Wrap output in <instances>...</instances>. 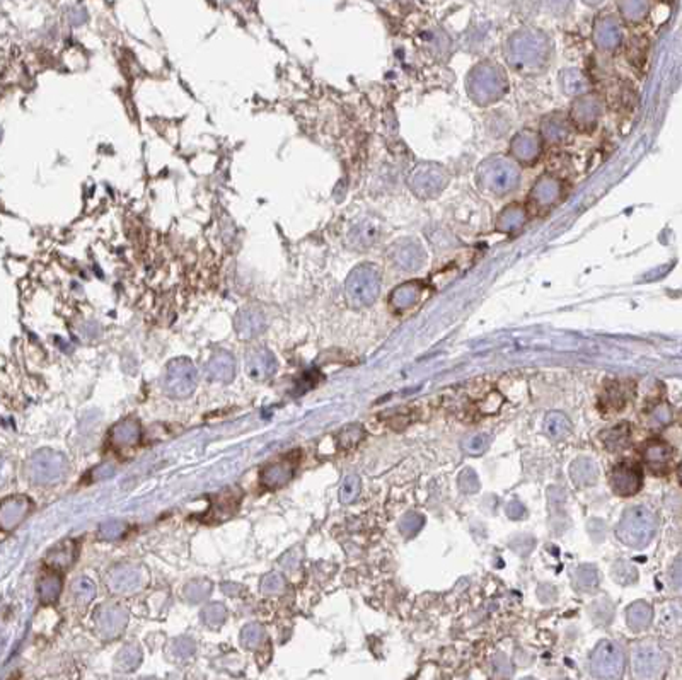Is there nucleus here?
Here are the masks:
<instances>
[{"instance_id": "f257e3e1", "label": "nucleus", "mask_w": 682, "mask_h": 680, "mask_svg": "<svg viewBox=\"0 0 682 680\" xmlns=\"http://www.w3.org/2000/svg\"><path fill=\"white\" fill-rule=\"evenodd\" d=\"M657 532V517L646 506H631L622 513L616 527V537L631 549H643Z\"/></svg>"}, {"instance_id": "f03ea898", "label": "nucleus", "mask_w": 682, "mask_h": 680, "mask_svg": "<svg viewBox=\"0 0 682 680\" xmlns=\"http://www.w3.org/2000/svg\"><path fill=\"white\" fill-rule=\"evenodd\" d=\"M69 473V461L64 454L52 449L34 452L27 462V474L36 485H53Z\"/></svg>"}, {"instance_id": "7ed1b4c3", "label": "nucleus", "mask_w": 682, "mask_h": 680, "mask_svg": "<svg viewBox=\"0 0 682 680\" xmlns=\"http://www.w3.org/2000/svg\"><path fill=\"white\" fill-rule=\"evenodd\" d=\"M198 373L190 359H174L167 363L162 389L172 399H186L197 389Z\"/></svg>"}, {"instance_id": "20e7f679", "label": "nucleus", "mask_w": 682, "mask_h": 680, "mask_svg": "<svg viewBox=\"0 0 682 680\" xmlns=\"http://www.w3.org/2000/svg\"><path fill=\"white\" fill-rule=\"evenodd\" d=\"M590 668L599 679H619L625 672V655L614 643L602 641L590 656Z\"/></svg>"}, {"instance_id": "39448f33", "label": "nucleus", "mask_w": 682, "mask_h": 680, "mask_svg": "<svg viewBox=\"0 0 682 680\" xmlns=\"http://www.w3.org/2000/svg\"><path fill=\"white\" fill-rule=\"evenodd\" d=\"M379 292L377 275L367 266L355 270L347 282V296L354 305H368Z\"/></svg>"}, {"instance_id": "423d86ee", "label": "nucleus", "mask_w": 682, "mask_h": 680, "mask_svg": "<svg viewBox=\"0 0 682 680\" xmlns=\"http://www.w3.org/2000/svg\"><path fill=\"white\" fill-rule=\"evenodd\" d=\"M633 667L638 677H658L667 667V658L655 644H641L633 653Z\"/></svg>"}, {"instance_id": "0eeeda50", "label": "nucleus", "mask_w": 682, "mask_h": 680, "mask_svg": "<svg viewBox=\"0 0 682 680\" xmlns=\"http://www.w3.org/2000/svg\"><path fill=\"white\" fill-rule=\"evenodd\" d=\"M94 620H96V626L101 634L108 636V638H115V636H120L127 627L128 611L118 604H106L97 609Z\"/></svg>"}, {"instance_id": "6e6552de", "label": "nucleus", "mask_w": 682, "mask_h": 680, "mask_svg": "<svg viewBox=\"0 0 682 680\" xmlns=\"http://www.w3.org/2000/svg\"><path fill=\"white\" fill-rule=\"evenodd\" d=\"M611 485L619 497H631L641 488V471L633 464H618L611 474Z\"/></svg>"}, {"instance_id": "1a4fd4ad", "label": "nucleus", "mask_w": 682, "mask_h": 680, "mask_svg": "<svg viewBox=\"0 0 682 680\" xmlns=\"http://www.w3.org/2000/svg\"><path fill=\"white\" fill-rule=\"evenodd\" d=\"M234 328L241 340H253L266 329V317L258 307H244L234 317Z\"/></svg>"}, {"instance_id": "9d476101", "label": "nucleus", "mask_w": 682, "mask_h": 680, "mask_svg": "<svg viewBox=\"0 0 682 680\" xmlns=\"http://www.w3.org/2000/svg\"><path fill=\"white\" fill-rule=\"evenodd\" d=\"M246 372L251 379L266 380L277 372V359L266 348H253L246 355Z\"/></svg>"}, {"instance_id": "9b49d317", "label": "nucleus", "mask_w": 682, "mask_h": 680, "mask_svg": "<svg viewBox=\"0 0 682 680\" xmlns=\"http://www.w3.org/2000/svg\"><path fill=\"white\" fill-rule=\"evenodd\" d=\"M31 510V500L26 497H11L0 508V525L6 532L13 530L26 518Z\"/></svg>"}, {"instance_id": "f8f14e48", "label": "nucleus", "mask_w": 682, "mask_h": 680, "mask_svg": "<svg viewBox=\"0 0 682 680\" xmlns=\"http://www.w3.org/2000/svg\"><path fill=\"white\" fill-rule=\"evenodd\" d=\"M207 377L214 382L229 384L236 377V360L230 353L217 352L205 365Z\"/></svg>"}, {"instance_id": "ddd939ff", "label": "nucleus", "mask_w": 682, "mask_h": 680, "mask_svg": "<svg viewBox=\"0 0 682 680\" xmlns=\"http://www.w3.org/2000/svg\"><path fill=\"white\" fill-rule=\"evenodd\" d=\"M142 581L139 568L132 564L116 566L108 576V587L115 593H128L133 592Z\"/></svg>"}, {"instance_id": "4468645a", "label": "nucleus", "mask_w": 682, "mask_h": 680, "mask_svg": "<svg viewBox=\"0 0 682 680\" xmlns=\"http://www.w3.org/2000/svg\"><path fill=\"white\" fill-rule=\"evenodd\" d=\"M293 476V464L292 462H275L268 464L261 469V485L268 490H278L284 488L285 485L292 479Z\"/></svg>"}, {"instance_id": "2eb2a0df", "label": "nucleus", "mask_w": 682, "mask_h": 680, "mask_svg": "<svg viewBox=\"0 0 682 680\" xmlns=\"http://www.w3.org/2000/svg\"><path fill=\"white\" fill-rule=\"evenodd\" d=\"M109 438H111L113 445L120 447V449L135 445L140 440V424L135 419H123L111 428Z\"/></svg>"}, {"instance_id": "dca6fc26", "label": "nucleus", "mask_w": 682, "mask_h": 680, "mask_svg": "<svg viewBox=\"0 0 682 680\" xmlns=\"http://www.w3.org/2000/svg\"><path fill=\"white\" fill-rule=\"evenodd\" d=\"M643 457H645L646 466H648L652 471H655V473H658V471H664L665 467L669 466L670 459H672V449H670L665 442L653 440V442H650L648 445L645 447V454H643Z\"/></svg>"}, {"instance_id": "f3484780", "label": "nucleus", "mask_w": 682, "mask_h": 680, "mask_svg": "<svg viewBox=\"0 0 682 680\" xmlns=\"http://www.w3.org/2000/svg\"><path fill=\"white\" fill-rule=\"evenodd\" d=\"M570 476L575 485L578 486L595 485L599 478L597 464L589 457H578L577 461H573V464H571Z\"/></svg>"}, {"instance_id": "a211bd4d", "label": "nucleus", "mask_w": 682, "mask_h": 680, "mask_svg": "<svg viewBox=\"0 0 682 680\" xmlns=\"http://www.w3.org/2000/svg\"><path fill=\"white\" fill-rule=\"evenodd\" d=\"M76 544L72 541H65L50 549L46 554V563L53 568H69L76 560Z\"/></svg>"}, {"instance_id": "6ab92c4d", "label": "nucleus", "mask_w": 682, "mask_h": 680, "mask_svg": "<svg viewBox=\"0 0 682 680\" xmlns=\"http://www.w3.org/2000/svg\"><path fill=\"white\" fill-rule=\"evenodd\" d=\"M626 617H628V626L633 631H641V629L650 626L653 612L648 604L643 602V600H638V602L629 605L628 611H626Z\"/></svg>"}, {"instance_id": "aec40b11", "label": "nucleus", "mask_w": 682, "mask_h": 680, "mask_svg": "<svg viewBox=\"0 0 682 680\" xmlns=\"http://www.w3.org/2000/svg\"><path fill=\"white\" fill-rule=\"evenodd\" d=\"M570 430H571V424L563 412H558V411L550 412V415L546 416V419H544V431H546V435L552 440L564 438V436L570 433Z\"/></svg>"}, {"instance_id": "412c9836", "label": "nucleus", "mask_w": 682, "mask_h": 680, "mask_svg": "<svg viewBox=\"0 0 682 680\" xmlns=\"http://www.w3.org/2000/svg\"><path fill=\"white\" fill-rule=\"evenodd\" d=\"M575 587L582 592H595L599 588V573L594 566L582 564L573 571Z\"/></svg>"}, {"instance_id": "4be33fe9", "label": "nucleus", "mask_w": 682, "mask_h": 680, "mask_svg": "<svg viewBox=\"0 0 682 680\" xmlns=\"http://www.w3.org/2000/svg\"><path fill=\"white\" fill-rule=\"evenodd\" d=\"M142 663V650L137 644H127L116 655L115 665L120 672H133Z\"/></svg>"}, {"instance_id": "5701e85b", "label": "nucleus", "mask_w": 682, "mask_h": 680, "mask_svg": "<svg viewBox=\"0 0 682 680\" xmlns=\"http://www.w3.org/2000/svg\"><path fill=\"white\" fill-rule=\"evenodd\" d=\"M629 440V426L628 423H621L616 424V426L609 428L602 433V442L604 445L607 447L609 450H619L628 443Z\"/></svg>"}, {"instance_id": "b1692460", "label": "nucleus", "mask_w": 682, "mask_h": 680, "mask_svg": "<svg viewBox=\"0 0 682 680\" xmlns=\"http://www.w3.org/2000/svg\"><path fill=\"white\" fill-rule=\"evenodd\" d=\"M38 592H40L41 600L45 604L55 602V600L60 597L62 592V578L57 575V573H48L40 580V587H38Z\"/></svg>"}, {"instance_id": "393cba45", "label": "nucleus", "mask_w": 682, "mask_h": 680, "mask_svg": "<svg viewBox=\"0 0 682 680\" xmlns=\"http://www.w3.org/2000/svg\"><path fill=\"white\" fill-rule=\"evenodd\" d=\"M266 639L265 627L260 624H248L241 631V644L246 650H258Z\"/></svg>"}, {"instance_id": "a878e982", "label": "nucleus", "mask_w": 682, "mask_h": 680, "mask_svg": "<svg viewBox=\"0 0 682 680\" xmlns=\"http://www.w3.org/2000/svg\"><path fill=\"white\" fill-rule=\"evenodd\" d=\"M72 592L77 602L81 605H88L91 604L94 597H96V585H94L92 580H89V578L85 576L77 578L72 585Z\"/></svg>"}, {"instance_id": "bb28decb", "label": "nucleus", "mask_w": 682, "mask_h": 680, "mask_svg": "<svg viewBox=\"0 0 682 680\" xmlns=\"http://www.w3.org/2000/svg\"><path fill=\"white\" fill-rule=\"evenodd\" d=\"M227 617V609L223 604H209L207 607H203L202 611V620L207 624V626L211 629L221 627L223 623H225Z\"/></svg>"}, {"instance_id": "cd10ccee", "label": "nucleus", "mask_w": 682, "mask_h": 680, "mask_svg": "<svg viewBox=\"0 0 682 680\" xmlns=\"http://www.w3.org/2000/svg\"><path fill=\"white\" fill-rule=\"evenodd\" d=\"M210 593H211V583L209 580H193L184 587V597L193 604H198L202 602V600L209 599Z\"/></svg>"}, {"instance_id": "c85d7f7f", "label": "nucleus", "mask_w": 682, "mask_h": 680, "mask_svg": "<svg viewBox=\"0 0 682 680\" xmlns=\"http://www.w3.org/2000/svg\"><path fill=\"white\" fill-rule=\"evenodd\" d=\"M359 493H360V478L359 476H355V474L347 476V478L343 479V483H341L340 501L345 503V505H348V503H352L356 497H359Z\"/></svg>"}, {"instance_id": "c756f323", "label": "nucleus", "mask_w": 682, "mask_h": 680, "mask_svg": "<svg viewBox=\"0 0 682 680\" xmlns=\"http://www.w3.org/2000/svg\"><path fill=\"white\" fill-rule=\"evenodd\" d=\"M285 585V576L280 575V573H268L261 578V592L266 593V595H277V593L284 592Z\"/></svg>"}, {"instance_id": "7c9ffc66", "label": "nucleus", "mask_w": 682, "mask_h": 680, "mask_svg": "<svg viewBox=\"0 0 682 680\" xmlns=\"http://www.w3.org/2000/svg\"><path fill=\"white\" fill-rule=\"evenodd\" d=\"M613 576H614V580L618 581V583L629 585V583H633V581H636L638 573H636V569H634L633 564L628 563V561L621 560V561H618L616 564H614Z\"/></svg>"}, {"instance_id": "2f4dec72", "label": "nucleus", "mask_w": 682, "mask_h": 680, "mask_svg": "<svg viewBox=\"0 0 682 680\" xmlns=\"http://www.w3.org/2000/svg\"><path fill=\"white\" fill-rule=\"evenodd\" d=\"M423 524H425V520H423L422 515L413 512L406 513L405 517L401 518V522H399V532H401L405 537H413L415 534L420 532Z\"/></svg>"}, {"instance_id": "473e14b6", "label": "nucleus", "mask_w": 682, "mask_h": 680, "mask_svg": "<svg viewBox=\"0 0 682 680\" xmlns=\"http://www.w3.org/2000/svg\"><path fill=\"white\" fill-rule=\"evenodd\" d=\"M195 650H197V644H195L193 639L179 638L176 639V641H172L169 653L172 655V658L174 660H186L195 653Z\"/></svg>"}, {"instance_id": "72a5a7b5", "label": "nucleus", "mask_w": 682, "mask_h": 680, "mask_svg": "<svg viewBox=\"0 0 682 680\" xmlns=\"http://www.w3.org/2000/svg\"><path fill=\"white\" fill-rule=\"evenodd\" d=\"M127 530V524L121 520H108L99 527V539L103 541H115L118 539Z\"/></svg>"}, {"instance_id": "f704fd0d", "label": "nucleus", "mask_w": 682, "mask_h": 680, "mask_svg": "<svg viewBox=\"0 0 682 680\" xmlns=\"http://www.w3.org/2000/svg\"><path fill=\"white\" fill-rule=\"evenodd\" d=\"M362 435L363 431L359 424H350V426H347L340 433V445L343 449H352V447H355L362 440Z\"/></svg>"}, {"instance_id": "c9c22d12", "label": "nucleus", "mask_w": 682, "mask_h": 680, "mask_svg": "<svg viewBox=\"0 0 682 680\" xmlns=\"http://www.w3.org/2000/svg\"><path fill=\"white\" fill-rule=\"evenodd\" d=\"M488 445H489V436L488 435L469 436V438L464 442L466 452H468V454H473V455L483 454V452L488 449Z\"/></svg>"}, {"instance_id": "e433bc0d", "label": "nucleus", "mask_w": 682, "mask_h": 680, "mask_svg": "<svg viewBox=\"0 0 682 680\" xmlns=\"http://www.w3.org/2000/svg\"><path fill=\"white\" fill-rule=\"evenodd\" d=\"M459 488L464 493H476V491H480V479H478V474L473 469L462 471L459 476Z\"/></svg>"}, {"instance_id": "4c0bfd02", "label": "nucleus", "mask_w": 682, "mask_h": 680, "mask_svg": "<svg viewBox=\"0 0 682 680\" xmlns=\"http://www.w3.org/2000/svg\"><path fill=\"white\" fill-rule=\"evenodd\" d=\"M670 419H672V411L669 410V406H658L652 412V422L655 424H669Z\"/></svg>"}, {"instance_id": "58836bf2", "label": "nucleus", "mask_w": 682, "mask_h": 680, "mask_svg": "<svg viewBox=\"0 0 682 680\" xmlns=\"http://www.w3.org/2000/svg\"><path fill=\"white\" fill-rule=\"evenodd\" d=\"M115 466L113 464H101V466H97L96 469L92 471V478L96 479V481H101V479H106V478H109V476H113L115 474Z\"/></svg>"}, {"instance_id": "ea45409f", "label": "nucleus", "mask_w": 682, "mask_h": 680, "mask_svg": "<svg viewBox=\"0 0 682 680\" xmlns=\"http://www.w3.org/2000/svg\"><path fill=\"white\" fill-rule=\"evenodd\" d=\"M505 512H507L508 518H512V520H519V518L524 517L525 510H524V505L520 501H510L507 505V510H505Z\"/></svg>"}, {"instance_id": "a19ab883", "label": "nucleus", "mask_w": 682, "mask_h": 680, "mask_svg": "<svg viewBox=\"0 0 682 680\" xmlns=\"http://www.w3.org/2000/svg\"><path fill=\"white\" fill-rule=\"evenodd\" d=\"M672 580H674V583H676V587L682 590V560H679L676 564H674Z\"/></svg>"}, {"instance_id": "79ce46f5", "label": "nucleus", "mask_w": 682, "mask_h": 680, "mask_svg": "<svg viewBox=\"0 0 682 680\" xmlns=\"http://www.w3.org/2000/svg\"><path fill=\"white\" fill-rule=\"evenodd\" d=\"M222 590L223 593H227V595H237V593L241 592V587L236 583H223Z\"/></svg>"}, {"instance_id": "37998d69", "label": "nucleus", "mask_w": 682, "mask_h": 680, "mask_svg": "<svg viewBox=\"0 0 682 680\" xmlns=\"http://www.w3.org/2000/svg\"><path fill=\"white\" fill-rule=\"evenodd\" d=\"M677 478H679V483L682 485V462L679 464V467H677Z\"/></svg>"}]
</instances>
